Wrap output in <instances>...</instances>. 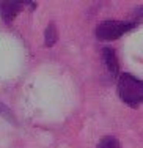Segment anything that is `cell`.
Returning <instances> with one entry per match:
<instances>
[{
  "mask_svg": "<svg viewBox=\"0 0 143 148\" xmlns=\"http://www.w3.org/2000/svg\"><path fill=\"white\" fill-rule=\"evenodd\" d=\"M118 96L124 104L137 107L143 104V80L137 79L129 73H123L118 77Z\"/></svg>",
  "mask_w": 143,
  "mask_h": 148,
  "instance_id": "1",
  "label": "cell"
},
{
  "mask_svg": "<svg viewBox=\"0 0 143 148\" xmlns=\"http://www.w3.org/2000/svg\"><path fill=\"white\" fill-rule=\"evenodd\" d=\"M137 24L134 21H104L97 25L96 29V36L101 41H112L116 38L123 36L124 33L131 32L132 29H135Z\"/></svg>",
  "mask_w": 143,
  "mask_h": 148,
  "instance_id": "2",
  "label": "cell"
},
{
  "mask_svg": "<svg viewBox=\"0 0 143 148\" xmlns=\"http://www.w3.org/2000/svg\"><path fill=\"white\" fill-rule=\"evenodd\" d=\"M29 5V2H22V0H10V2H0V16L6 24L13 22L14 17L24 10V6Z\"/></svg>",
  "mask_w": 143,
  "mask_h": 148,
  "instance_id": "3",
  "label": "cell"
},
{
  "mask_svg": "<svg viewBox=\"0 0 143 148\" xmlns=\"http://www.w3.org/2000/svg\"><path fill=\"white\" fill-rule=\"evenodd\" d=\"M101 52H102V63H104V66H106L109 76L110 77H118L120 65H118V58H116V54H115V49L113 47H104Z\"/></svg>",
  "mask_w": 143,
  "mask_h": 148,
  "instance_id": "4",
  "label": "cell"
},
{
  "mask_svg": "<svg viewBox=\"0 0 143 148\" xmlns=\"http://www.w3.org/2000/svg\"><path fill=\"white\" fill-rule=\"evenodd\" d=\"M44 40H46V44L47 47H50V46L55 44V41H57V29H55V24L50 22L49 25L46 27V32H44Z\"/></svg>",
  "mask_w": 143,
  "mask_h": 148,
  "instance_id": "5",
  "label": "cell"
},
{
  "mask_svg": "<svg viewBox=\"0 0 143 148\" xmlns=\"http://www.w3.org/2000/svg\"><path fill=\"white\" fill-rule=\"evenodd\" d=\"M97 148H121V147H120V142H118L116 137L106 136V137H102V139L99 140Z\"/></svg>",
  "mask_w": 143,
  "mask_h": 148,
  "instance_id": "6",
  "label": "cell"
},
{
  "mask_svg": "<svg viewBox=\"0 0 143 148\" xmlns=\"http://www.w3.org/2000/svg\"><path fill=\"white\" fill-rule=\"evenodd\" d=\"M0 115H3L6 120H11V121H14V115H13V112L10 110L8 107H6L5 104L0 103Z\"/></svg>",
  "mask_w": 143,
  "mask_h": 148,
  "instance_id": "7",
  "label": "cell"
}]
</instances>
